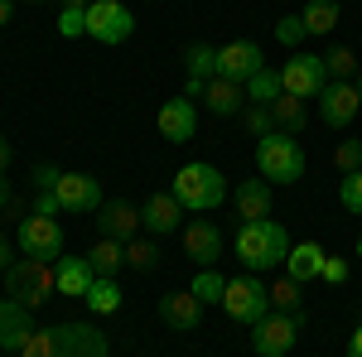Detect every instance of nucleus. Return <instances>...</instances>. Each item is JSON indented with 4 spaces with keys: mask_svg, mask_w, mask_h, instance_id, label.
Segmentation results:
<instances>
[{
    "mask_svg": "<svg viewBox=\"0 0 362 357\" xmlns=\"http://www.w3.org/2000/svg\"><path fill=\"white\" fill-rule=\"evenodd\" d=\"M107 353H112L107 333L92 329V324H54V329H39L20 348V357H107Z\"/></svg>",
    "mask_w": 362,
    "mask_h": 357,
    "instance_id": "nucleus-1",
    "label": "nucleus"
},
{
    "mask_svg": "<svg viewBox=\"0 0 362 357\" xmlns=\"http://www.w3.org/2000/svg\"><path fill=\"white\" fill-rule=\"evenodd\" d=\"M290 247H295V242H290V232H285L276 218L242 222V227H237V261H242L251 275L271 271V266H285Z\"/></svg>",
    "mask_w": 362,
    "mask_h": 357,
    "instance_id": "nucleus-2",
    "label": "nucleus"
},
{
    "mask_svg": "<svg viewBox=\"0 0 362 357\" xmlns=\"http://www.w3.org/2000/svg\"><path fill=\"white\" fill-rule=\"evenodd\" d=\"M169 193L179 198V208L184 213H213L218 203L227 198V179H223V169H213V165H184L179 174H174V184H169Z\"/></svg>",
    "mask_w": 362,
    "mask_h": 357,
    "instance_id": "nucleus-3",
    "label": "nucleus"
},
{
    "mask_svg": "<svg viewBox=\"0 0 362 357\" xmlns=\"http://www.w3.org/2000/svg\"><path fill=\"white\" fill-rule=\"evenodd\" d=\"M256 174L266 184H295V179H305V150H300V140L285 136V131H271L266 140H256Z\"/></svg>",
    "mask_w": 362,
    "mask_h": 357,
    "instance_id": "nucleus-4",
    "label": "nucleus"
},
{
    "mask_svg": "<svg viewBox=\"0 0 362 357\" xmlns=\"http://www.w3.org/2000/svg\"><path fill=\"white\" fill-rule=\"evenodd\" d=\"M5 295L20 300L25 309H39L49 295H58L54 266H49V261H34V256H20V261L5 271Z\"/></svg>",
    "mask_w": 362,
    "mask_h": 357,
    "instance_id": "nucleus-5",
    "label": "nucleus"
},
{
    "mask_svg": "<svg viewBox=\"0 0 362 357\" xmlns=\"http://www.w3.org/2000/svg\"><path fill=\"white\" fill-rule=\"evenodd\" d=\"M300 329H305V314H280V309H271L261 324H251V353H256V357H285V353H295Z\"/></svg>",
    "mask_w": 362,
    "mask_h": 357,
    "instance_id": "nucleus-6",
    "label": "nucleus"
},
{
    "mask_svg": "<svg viewBox=\"0 0 362 357\" xmlns=\"http://www.w3.org/2000/svg\"><path fill=\"white\" fill-rule=\"evenodd\" d=\"M223 309L227 319H237V324H261L266 314H271V285H261L256 275H242V280H227V295H223Z\"/></svg>",
    "mask_w": 362,
    "mask_h": 357,
    "instance_id": "nucleus-7",
    "label": "nucleus"
},
{
    "mask_svg": "<svg viewBox=\"0 0 362 357\" xmlns=\"http://www.w3.org/2000/svg\"><path fill=\"white\" fill-rule=\"evenodd\" d=\"M15 247H20V256H34V261H58L63 256V227H58V218L29 213L15 227Z\"/></svg>",
    "mask_w": 362,
    "mask_h": 357,
    "instance_id": "nucleus-8",
    "label": "nucleus"
},
{
    "mask_svg": "<svg viewBox=\"0 0 362 357\" xmlns=\"http://www.w3.org/2000/svg\"><path fill=\"white\" fill-rule=\"evenodd\" d=\"M131 29H136V15L121 5V0H92L87 5V39H97V44H126L131 39Z\"/></svg>",
    "mask_w": 362,
    "mask_h": 357,
    "instance_id": "nucleus-9",
    "label": "nucleus"
},
{
    "mask_svg": "<svg viewBox=\"0 0 362 357\" xmlns=\"http://www.w3.org/2000/svg\"><path fill=\"white\" fill-rule=\"evenodd\" d=\"M280 78H285V92H290V97H300V102H319L324 87H329L324 54H295L285 68H280Z\"/></svg>",
    "mask_w": 362,
    "mask_h": 357,
    "instance_id": "nucleus-10",
    "label": "nucleus"
},
{
    "mask_svg": "<svg viewBox=\"0 0 362 357\" xmlns=\"http://www.w3.org/2000/svg\"><path fill=\"white\" fill-rule=\"evenodd\" d=\"M261 68H266V54L251 39H232V44L218 49V78H232V83L247 87V78H256Z\"/></svg>",
    "mask_w": 362,
    "mask_h": 357,
    "instance_id": "nucleus-11",
    "label": "nucleus"
},
{
    "mask_svg": "<svg viewBox=\"0 0 362 357\" xmlns=\"http://www.w3.org/2000/svg\"><path fill=\"white\" fill-rule=\"evenodd\" d=\"M54 198H58L63 213H83V218L92 213V218H97V208H102V184H97L92 174H63Z\"/></svg>",
    "mask_w": 362,
    "mask_h": 357,
    "instance_id": "nucleus-12",
    "label": "nucleus"
},
{
    "mask_svg": "<svg viewBox=\"0 0 362 357\" xmlns=\"http://www.w3.org/2000/svg\"><path fill=\"white\" fill-rule=\"evenodd\" d=\"M184 256L194 261L198 271H208V266H218V256H223V232L213 227L208 218H194L184 222Z\"/></svg>",
    "mask_w": 362,
    "mask_h": 357,
    "instance_id": "nucleus-13",
    "label": "nucleus"
},
{
    "mask_svg": "<svg viewBox=\"0 0 362 357\" xmlns=\"http://www.w3.org/2000/svg\"><path fill=\"white\" fill-rule=\"evenodd\" d=\"M34 309H25L20 300H0V353H20L29 338H34Z\"/></svg>",
    "mask_w": 362,
    "mask_h": 357,
    "instance_id": "nucleus-14",
    "label": "nucleus"
},
{
    "mask_svg": "<svg viewBox=\"0 0 362 357\" xmlns=\"http://www.w3.org/2000/svg\"><path fill=\"white\" fill-rule=\"evenodd\" d=\"M319 111H324V126H334V131L353 126V116L362 111L358 83H329V87H324V97H319Z\"/></svg>",
    "mask_w": 362,
    "mask_h": 357,
    "instance_id": "nucleus-15",
    "label": "nucleus"
},
{
    "mask_svg": "<svg viewBox=\"0 0 362 357\" xmlns=\"http://www.w3.org/2000/svg\"><path fill=\"white\" fill-rule=\"evenodd\" d=\"M155 126H160V136H165L169 145H184V140H194V131H198V107L189 97H169L165 107H160V116H155Z\"/></svg>",
    "mask_w": 362,
    "mask_h": 357,
    "instance_id": "nucleus-16",
    "label": "nucleus"
},
{
    "mask_svg": "<svg viewBox=\"0 0 362 357\" xmlns=\"http://www.w3.org/2000/svg\"><path fill=\"white\" fill-rule=\"evenodd\" d=\"M179 222H184V208H179L174 193H150V198L140 203V227H145L150 237H169Z\"/></svg>",
    "mask_w": 362,
    "mask_h": 357,
    "instance_id": "nucleus-17",
    "label": "nucleus"
},
{
    "mask_svg": "<svg viewBox=\"0 0 362 357\" xmlns=\"http://www.w3.org/2000/svg\"><path fill=\"white\" fill-rule=\"evenodd\" d=\"M160 319H165L174 333H194L203 324V300L194 290H179V295H165L160 300Z\"/></svg>",
    "mask_w": 362,
    "mask_h": 357,
    "instance_id": "nucleus-18",
    "label": "nucleus"
},
{
    "mask_svg": "<svg viewBox=\"0 0 362 357\" xmlns=\"http://www.w3.org/2000/svg\"><path fill=\"white\" fill-rule=\"evenodd\" d=\"M97 227H102V237H112V242H136L140 208H131V203H102V208H97Z\"/></svg>",
    "mask_w": 362,
    "mask_h": 357,
    "instance_id": "nucleus-19",
    "label": "nucleus"
},
{
    "mask_svg": "<svg viewBox=\"0 0 362 357\" xmlns=\"http://www.w3.org/2000/svg\"><path fill=\"white\" fill-rule=\"evenodd\" d=\"M54 280H58V295L83 300L87 290H92V280H97V271L87 266V256H58L54 261Z\"/></svg>",
    "mask_w": 362,
    "mask_h": 357,
    "instance_id": "nucleus-20",
    "label": "nucleus"
},
{
    "mask_svg": "<svg viewBox=\"0 0 362 357\" xmlns=\"http://www.w3.org/2000/svg\"><path fill=\"white\" fill-rule=\"evenodd\" d=\"M232 203H237L242 222L271 218V184H266V179H242V184L232 189Z\"/></svg>",
    "mask_w": 362,
    "mask_h": 357,
    "instance_id": "nucleus-21",
    "label": "nucleus"
},
{
    "mask_svg": "<svg viewBox=\"0 0 362 357\" xmlns=\"http://www.w3.org/2000/svg\"><path fill=\"white\" fill-rule=\"evenodd\" d=\"M203 102H208L213 116H242V111H247V87L232 83V78H208Z\"/></svg>",
    "mask_w": 362,
    "mask_h": 357,
    "instance_id": "nucleus-22",
    "label": "nucleus"
},
{
    "mask_svg": "<svg viewBox=\"0 0 362 357\" xmlns=\"http://www.w3.org/2000/svg\"><path fill=\"white\" fill-rule=\"evenodd\" d=\"M324 256H329V251L319 247V242H295L290 256H285V275H290L295 285H309V280H319V271H324Z\"/></svg>",
    "mask_w": 362,
    "mask_h": 357,
    "instance_id": "nucleus-23",
    "label": "nucleus"
},
{
    "mask_svg": "<svg viewBox=\"0 0 362 357\" xmlns=\"http://www.w3.org/2000/svg\"><path fill=\"white\" fill-rule=\"evenodd\" d=\"M271 116H276V131H285V136H300L309 126V107L300 97H290V92H280L276 102H271Z\"/></svg>",
    "mask_w": 362,
    "mask_h": 357,
    "instance_id": "nucleus-24",
    "label": "nucleus"
},
{
    "mask_svg": "<svg viewBox=\"0 0 362 357\" xmlns=\"http://www.w3.org/2000/svg\"><path fill=\"white\" fill-rule=\"evenodd\" d=\"M300 20H305L309 34H334L338 20H343V5H338V0H305Z\"/></svg>",
    "mask_w": 362,
    "mask_h": 357,
    "instance_id": "nucleus-25",
    "label": "nucleus"
},
{
    "mask_svg": "<svg viewBox=\"0 0 362 357\" xmlns=\"http://www.w3.org/2000/svg\"><path fill=\"white\" fill-rule=\"evenodd\" d=\"M87 266H92L97 275H116V271H126V242H112V237L92 242V251H87Z\"/></svg>",
    "mask_w": 362,
    "mask_h": 357,
    "instance_id": "nucleus-26",
    "label": "nucleus"
},
{
    "mask_svg": "<svg viewBox=\"0 0 362 357\" xmlns=\"http://www.w3.org/2000/svg\"><path fill=\"white\" fill-rule=\"evenodd\" d=\"M83 300H87L92 314H116V309H121V285H116V275H97Z\"/></svg>",
    "mask_w": 362,
    "mask_h": 357,
    "instance_id": "nucleus-27",
    "label": "nucleus"
},
{
    "mask_svg": "<svg viewBox=\"0 0 362 357\" xmlns=\"http://www.w3.org/2000/svg\"><path fill=\"white\" fill-rule=\"evenodd\" d=\"M280 92H285V78H280V68H261L256 78H247V102H261V107H271Z\"/></svg>",
    "mask_w": 362,
    "mask_h": 357,
    "instance_id": "nucleus-28",
    "label": "nucleus"
},
{
    "mask_svg": "<svg viewBox=\"0 0 362 357\" xmlns=\"http://www.w3.org/2000/svg\"><path fill=\"white\" fill-rule=\"evenodd\" d=\"M184 68H189V78H218V49L213 44H189L184 49Z\"/></svg>",
    "mask_w": 362,
    "mask_h": 357,
    "instance_id": "nucleus-29",
    "label": "nucleus"
},
{
    "mask_svg": "<svg viewBox=\"0 0 362 357\" xmlns=\"http://www.w3.org/2000/svg\"><path fill=\"white\" fill-rule=\"evenodd\" d=\"M324 68H329V83H353L358 78V54L348 44H338V49L324 54Z\"/></svg>",
    "mask_w": 362,
    "mask_h": 357,
    "instance_id": "nucleus-30",
    "label": "nucleus"
},
{
    "mask_svg": "<svg viewBox=\"0 0 362 357\" xmlns=\"http://www.w3.org/2000/svg\"><path fill=\"white\" fill-rule=\"evenodd\" d=\"M189 290H194V295H198L203 304H223L227 280H223L218 271H213V266H208V271H198V275H194V285H189Z\"/></svg>",
    "mask_w": 362,
    "mask_h": 357,
    "instance_id": "nucleus-31",
    "label": "nucleus"
},
{
    "mask_svg": "<svg viewBox=\"0 0 362 357\" xmlns=\"http://www.w3.org/2000/svg\"><path fill=\"white\" fill-rule=\"evenodd\" d=\"M242 126H247V136L266 140L271 131H276V116H271V107H261V102H247V111H242Z\"/></svg>",
    "mask_w": 362,
    "mask_h": 357,
    "instance_id": "nucleus-32",
    "label": "nucleus"
},
{
    "mask_svg": "<svg viewBox=\"0 0 362 357\" xmlns=\"http://www.w3.org/2000/svg\"><path fill=\"white\" fill-rule=\"evenodd\" d=\"M126 266H131V271H155V266H160V247L145 242V237L126 242Z\"/></svg>",
    "mask_w": 362,
    "mask_h": 357,
    "instance_id": "nucleus-33",
    "label": "nucleus"
},
{
    "mask_svg": "<svg viewBox=\"0 0 362 357\" xmlns=\"http://www.w3.org/2000/svg\"><path fill=\"white\" fill-rule=\"evenodd\" d=\"M271 309H280V314H305V309H300V285H295L290 275L271 285Z\"/></svg>",
    "mask_w": 362,
    "mask_h": 357,
    "instance_id": "nucleus-34",
    "label": "nucleus"
},
{
    "mask_svg": "<svg viewBox=\"0 0 362 357\" xmlns=\"http://www.w3.org/2000/svg\"><path fill=\"white\" fill-rule=\"evenodd\" d=\"M276 39L285 44V49H300V44L309 39L305 20H300V15H280V20H276Z\"/></svg>",
    "mask_w": 362,
    "mask_h": 357,
    "instance_id": "nucleus-35",
    "label": "nucleus"
},
{
    "mask_svg": "<svg viewBox=\"0 0 362 357\" xmlns=\"http://www.w3.org/2000/svg\"><path fill=\"white\" fill-rule=\"evenodd\" d=\"M338 203H343L348 213H358V218H362V169L343 174V184H338Z\"/></svg>",
    "mask_w": 362,
    "mask_h": 357,
    "instance_id": "nucleus-36",
    "label": "nucleus"
},
{
    "mask_svg": "<svg viewBox=\"0 0 362 357\" xmlns=\"http://www.w3.org/2000/svg\"><path fill=\"white\" fill-rule=\"evenodd\" d=\"M58 34H63V39H83L87 34V10H58Z\"/></svg>",
    "mask_w": 362,
    "mask_h": 357,
    "instance_id": "nucleus-37",
    "label": "nucleus"
},
{
    "mask_svg": "<svg viewBox=\"0 0 362 357\" xmlns=\"http://www.w3.org/2000/svg\"><path fill=\"white\" fill-rule=\"evenodd\" d=\"M334 160H338V169H343V174H353V169H362V140H343Z\"/></svg>",
    "mask_w": 362,
    "mask_h": 357,
    "instance_id": "nucleus-38",
    "label": "nucleus"
},
{
    "mask_svg": "<svg viewBox=\"0 0 362 357\" xmlns=\"http://www.w3.org/2000/svg\"><path fill=\"white\" fill-rule=\"evenodd\" d=\"M348 261L343 256H324V271H319V280H329V285H348Z\"/></svg>",
    "mask_w": 362,
    "mask_h": 357,
    "instance_id": "nucleus-39",
    "label": "nucleus"
},
{
    "mask_svg": "<svg viewBox=\"0 0 362 357\" xmlns=\"http://www.w3.org/2000/svg\"><path fill=\"white\" fill-rule=\"evenodd\" d=\"M58 179H63V169H54V165H34V179H29V184H34L39 193H54V189H58Z\"/></svg>",
    "mask_w": 362,
    "mask_h": 357,
    "instance_id": "nucleus-40",
    "label": "nucleus"
},
{
    "mask_svg": "<svg viewBox=\"0 0 362 357\" xmlns=\"http://www.w3.org/2000/svg\"><path fill=\"white\" fill-rule=\"evenodd\" d=\"M34 213H39V218H58L63 208H58V198H54V193H39V198H34Z\"/></svg>",
    "mask_w": 362,
    "mask_h": 357,
    "instance_id": "nucleus-41",
    "label": "nucleus"
},
{
    "mask_svg": "<svg viewBox=\"0 0 362 357\" xmlns=\"http://www.w3.org/2000/svg\"><path fill=\"white\" fill-rule=\"evenodd\" d=\"M10 266H15V247H10V237L0 232V275L10 271Z\"/></svg>",
    "mask_w": 362,
    "mask_h": 357,
    "instance_id": "nucleus-42",
    "label": "nucleus"
},
{
    "mask_svg": "<svg viewBox=\"0 0 362 357\" xmlns=\"http://www.w3.org/2000/svg\"><path fill=\"white\" fill-rule=\"evenodd\" d=\"M203 92H208L203 78H189V83H184V97H189V102H203Z\"/></svg>",
    "mask_w": 362,
    "mask_h": 357,
    "instance_id": "nucleus-43",
    "label": "nucleus"
},
{
    "mask_svg": "<svg viewBox=\"0 0 362 357\" xmlns=\"http://www.w3.org/2000/svg\"><path fill=\"white\" fill-rule=\"evenodd\" d=\"M10 165H15V145L0 136V174H10Z\"/></svg>",
    "mask_w": 362,
    "mask_h": 357,
    "instance_id": "nucleus-44",
    "label": "nucleus"
},
{
    "mask_svg": "<svg viewBox=\"0 0 362 357\" xmlns=\"http://www.w3.org/2000/svg\"><path fill=\"white\" fill-rule=\"evenodd\" d=\"M10 203H15V184H10V179H5V174H0V213H5V208H10Z\"/></svg>",
    "mask_w": 362,
    "mask_h": 357,
    "instance_id": "nucleus-45",
    "label": "nucleus"
},
{
    "mask_svg": "<svg viewBox=\"0 0 362 357\" xmlns=\"http://www.w3.org/2000/svg\"><path fill=\"white\" fill-rule=\"evenodd\" d=\"M348 357H362V324L353 329V338H348Z\"/></svg>",
    "mask_w": 362,
    "mask_h": 357,
    "instance_id": "nucleus-46",
    "label": "nucleus"
},
{
    "mask_svg": "<svg viewBox=\"0 0 362 357\" xmlns=\"http://www.w3.org/2000/svg\"><path fill=\"white\" fill-rule=\"evenodd\" d=\"M10 10H15V0H0V25H10Z\"/></svg>",
    "mask_w": 362,
    "mask_h": 357,
    "instance_id": "nucleus-47",
    "label": "nucleus"
},
{
    "mask_svg": "<svg viewBox=\"0 0 362 357\" xmlns=\"http://www.w3.org/2000/svg\"><path fill=\"white\" fill-rule=\"evenodd\" d=\"M92 0H63V10H87Z\"/></svg>",
    "mask_w": 362,
    "mask_h": 357,
    "instance_id": "nucleus-48",
    "label": "nucleus"
},
{
    "mask_svg": "<svg viewBox=\"0 0 362 357\" xmlns=\"http://www.w3.org/2000/svg\"><path fill=\"white\" fill-rule=\"evenodd\" d=\"M25 5H44V0H25Z\"/></svg>",
    "mask_w": 362,
    "mask_h": 357,
    "instance_id": "nucleus-49",
    "label": "nucleus"
},
{
    "mask_svg": "<svg viewBox=\"0 0 362 357\" xmlns=\"http://www.w3.org/2000/svg\"><path fill=\"white\" fill-rule=\"evenodd\" d=\"M358 256H362V237H358Z\"/></svg>",
    "mask_w": 362,
    "mask_h": 357,
    "instance_id": "nucleus-50",
    "label": "nucleus"
},
{
    "mask_svg": "<svg viewBox=\"0 0 362 357\" xmlns=\"http://www.w3.org/2000/svg\"><path fill=\"white\" fill-rule=\"evenodd\" d=\"M358 92H362V78H358Z\"/></svg>",
    "mask_w": 362,
    "mask_h": 357,
    "instance_id": "nucleus-51",
    "label": "nucleus"
}]
</instances>
